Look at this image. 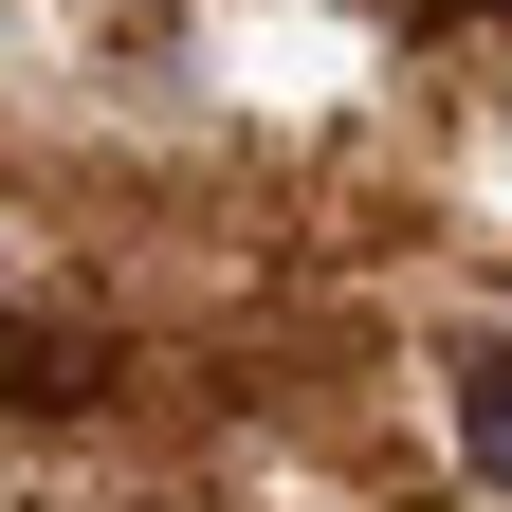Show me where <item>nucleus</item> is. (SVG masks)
<instances>
[{
    "mask_svg": "<svg viewBox=\"0 0 512 512\" xmlns=\"http://www.w3.org/2000/svg\"><path fill=\"white\" fill-rule=\"evenodd\" d=\"M0 403H74V366H55V330H0Z\"/></svg>",
    "mask_w": 512,
    "mask_h": 512,
    "instance_id": "obj_2",
    "label": "nucleus"
},
{
    "mask_svg": "<svg viewBox=\"0 0 512 512\" xmlns=\"http://www.w3.org/2000/svg\"><path fill=\"white\" fill-rule=\"evenodd\" d=\"M458 458H476V494H512V348L494 330L458 348Z\"/></svg>",
    "mask_w": 512,
    "mask_h": 512,
    "instance_id": "obj_1",
    "label": "nucleus"
}]
</instances>
